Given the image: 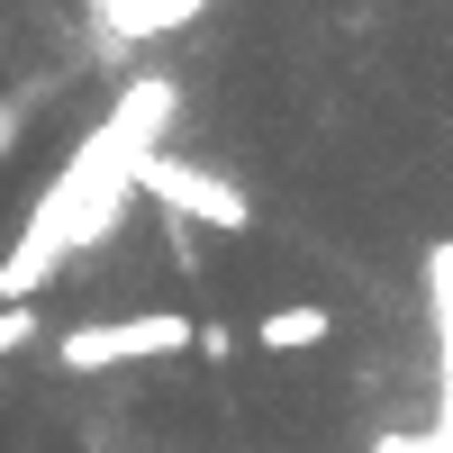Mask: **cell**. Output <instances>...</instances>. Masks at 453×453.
<instances>
[{"mask_svg": "<svg viewBox=\"0 0 453 453\" xmlns=\"http://www.w3.org/2000/svg\"><path fill=\"white\" fill-rule=\"evenodd\" d=\"M36 345V309L27 299H0V354H27Z\"/></svg>", "mask_w": 453, "mask_h": 453, "instance_id": "obj_8", "label": "cell"}, {"mask_svg": "<svg viewBox=\"0 0 453 453\" xmlns=\"http://www.w3.org/2000/svg\"><path fill=\"white\" fill-rule=\"evenodd\" d=\"M19 145V100H0V155Z\"/></svg>", "mask_w": 453, "mask_h": 453, "instance_id": "obj_9", "label": "cell"}, {"mask_svg": "<svg viewBox=\"0 0 453 453\" xmlns=\"http://www.w3.org/2000/svg\"><path fill=\"white\" fill-rule=\"evenodd\" d=\"M426 335H435V363L453 354V245H426Z\"/></svg>", "mask_w": 453, "mask_h": 453, "instance_id": "obj_6", "label": "cell"}, {"mask_svg": "<svg viewBox=\"0 0 453 453\" xmlns=\"http://www.w3.org/2000/svg\"><path fill=\"white\" fill-rule=\"evenodd\" d=\"M173 119H181V91L164 82V73H136V82L109 100V119L73 145V164L46 181V191H36L19 245L0 254V299H36L73 254H91L109 226L127 218V200H136V164L173 136Z\"/></svg>", "mask_w": 453, "mask_h": 453, "instance_id": "obj_1", "label": "cell"}, {"mask_svg": "<svg viewBox=\"0 0 453 453\" xmlns=\"http://www.w3.org/2000/svg\"><path fill=\"white\" fill-rule=\"evenodd\" d=\"M372 453H453V426H444V408H435L426 435H372Z\"/></svg>", "mask_w": 453, "mask_h": 453, "instance_id": "obj_7", "label": "cell"}, {"mask_svg": "<svg viewBox=\"0 0 453 453\" xmlns=\"http://www.w3.org/2000/svg\"><path fill=\"white\" fill-rule=\"evenodd\" d=\"M254 335H263V354H309V345H326V309L318 299H290V309H273Z\"/></svg>", "mask_w": 453, "mask_h": 453, "instance_id": "obj_5", "label": "cell"}, {"mask_svg": "<svg viewBox=\"0 0 453 453\" xmlns=\"http://www.w3.org/2000/svg\"><path fill=\"white\" fill-rule=\"evenodd\" d=\"M200 10H218V0H91V19L109 36H127V46H145V36H173V27H191Z\"/></svg>", "mask_w": 453, "mask_h": 453, "instance_id": "obj_4", "label": "cell"}, {"mask_svg": "<svg viewBox=\"0 0 453 453\" xmlns=\"http://www.w3.org/2000/svg\"><path fill=\"white\" fill-rule=\"evenodd\" d=\"M136 200H155V209L181 218V226H218V236L254 226V200L236 191V181L209 173V164H191V155H173V145H155V155L136 164Z\"/></svg>", "mask_w": 453, "mask_h": 453, "instance_id": "obj_2", "label": "cell"}, {"mask_svg": "<svg viewBox=\"0 0 453 453\" xmlns=\"http://www.w3.org/2000/svg\"><path fill=\"white\" fill-rule=\"evenodd\" d=\"M191 345V318L173 309H145V318H100V326H73L55 335V363L64 372H119V363H164Z\"/></svg>", "mask_w": 453, "mask_h": 453, "instance_id": "obj_3", "label": "cell"}]
</instances>
